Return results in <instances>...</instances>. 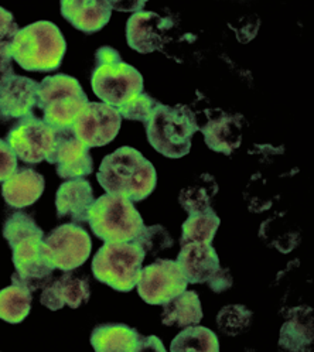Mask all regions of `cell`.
<instances>
[{
	"mask_svg": "<svg viewBox=\"0 0 314 352\" xmlns=\"http://www.w3.org/2000/svg\"><path fill=\"white\" fill-rule=\"evenodd\" d=\"M3 236L13 250L12 283L28 287L32 293L50 283L52 267L44 256V232L25 212L12 214L3 225Z\"/></svg>",
	"mask_w": 314,
	"mask_h": 352,
	"instance_id": "cell-1",
	"label": "cell"
},
{
	"mask_svg": "<svg viewBox=\"0 0 314 352\" xmlns=\"http://www.w3.org/2000/svg\"><path fill=\"white\" fill-rule=\"evenodd\" d=\"M96 179L107 194L138 203L154 191L157 174L154 166L139 150L123 146L102 160Z\"/></svg>",
	"mask_w": 314,
	"mask_h": 352,
	"instance_id": "cell-2",
	"label": "cell"
},
{
	"mask_svg": "<svg viewBox=\"0 0 314 352\" xmlns=\"http://www.w3.org/2000/svg\"><path fill=\"white\" fill-rule=\"evenodd\" d=\"M65 52L67 41L57 24L41 20L17 32L10 57L25 71L50 72L60 68Z\"/></svg>",
	"mask_w": 314,
	"mask_h": 352,
	"instance_id": "cell-3",
	"label": "cell"
},
{
	"mask_svg": "<svg viewBox=\"0 0 314 352\" xmlns=\"http://www.w3.org/2000/svg\"><path fill=\"white\" fill-rule=\"evenodd\" d=\"M151 147L169 159H181L190 153L191 139L200 131L196 113L187 105L159 104L145 124Z\"/></svg>",
	"mask_w": 314,
	"mask_h": 352,
	"instance_id": "cell-4",
	"label": "cell"
},
{
	"mask_svg": "<svg viewBox=\"0 0 314 352\" xmlns=\"http://www.w3.org/2000/svg\"><path fill=\"white\" fill-rule=\"evenodd\" d=\"M91 87L103 104L118 109L126 100L143 92V77L135 67L122 61L115 48L105 45L95 53Z\"/></svg>",
	"mask_w": 314,
	"mask_h": 352,
	"instance_id": "cell-5",
	"label": "cell"
},
{
	"mask_svg": "<svg viewBox=\"0 0 314 352\" xmlns=\"http://www.w3.org/2000/svg\"><path fill=\"white\" fill-rule=\"evenodd\" d=\"M88 102L80 81L70 75H51L39 84L37 107L43 111V120L54 129L72 128Z\"/></svg>",
	"mask_w": 314,
	"mask_h": 352,
	"instance_id": "cell-6",
	"label": "cell"
},
{
	"mask_svg": "<svg viewBox=\"0 0 314 352\" xmlns=\"http://www.w3.org/2000/svg\"><path fill=\"white\" fill-rule=\"evenodd\" d=\"M88 223L103 242H132L143 230V219L134 201L121 195L103 194L94 201Z\"/></svg>",
	"mask_w": 314,
	"mask_h": 352,
	"instance_id": "cell-7",
	"label": "cell"
},
{
	"mask_svg": "<svg viewBox=\"0 0 314 352\" xmlns=\"http://www.w3.org/2000/svg\"><path fill=\"white\" fill-rule=\"evenodd\" d=\"M145 250L136 242H105L92 259V274L101 283L118 292L136 287Z\"/></svg>",
	"mask_w": 314,
	"mask_h": 352,
	"instance_id": "cell-8",
	"label": "cell"
},
{
	"mask_svg": "<svg viewBox=\"0 0 314 352\" xmlns=\"http://www.w3.org/2000/svg\"><path fill=\"white\" fill-rule=\"evenodd\" d=\"M92 250L90 234L83 226L64 223L44 236V256L48 263L63 272H72L83 266Z\"/></svg>",
	"mask_w": 314,
	"mask_h": 352,
	"instance_id": "cell-9",
	"label": "cell"
},
{
	"mask_svg": "<svg viewBox=\"0 0 314 352\" xmlns=\"http://www.w3.org/2000/svg\"><path fill=\"white\" fill-rule=\"evenodd\" d=\"M187 285L176 261L159 259L140 270L136 287L147 305L163 306L187 290Z\"/></svg>",
	"mask_w": 314,
	"mask_h": 352,
	"instance_id": "cell-10",
	"label": "cell"
},
{
	"mask_svg": "<svg viewBox=\"0 0 314 352\" xmlns=\"http://www.w3.org/2000/svg\"><path fill=\"white\" fill-rule=\"evenodd\" d=\"M56 129L34 115L24 116L8 133L6 142L16 157L28 164L47 160L54 146Z\"/></svg>",
	"mask_w": 314,
	"mask_h": 352,
	"instance_id": "cell-11",
	"label": "cell"
},
{
	"mask_svg": "<svg viewBox=\"0 0 314 352\" xmlns=\"http://www.w3.org/2000/svg\"><path fill=\"white\" fill-rule=\"evenodd\" d=\"M45 162L56 164L59 177L65 180L84 179L94 171L90 147L76 138L72 128L56 129L54 146Z\"/></svg>",
	"mask_w": 314,
	"mask_h": 352,
	"instance_id": "cell-12",
	"label": "cell"
},
{
	"mask_svg": "<svg viewBox=\"0 0 314 352\" xmlns=\"http://www.w3.org/2000/svg\"><path fill=\"white\" fill-rule=\"evenodd\" d=\"M121 124L122 116L116 108L103 102H88L74 122L72 129L88 147H102L118 136Z\"/></svg>",
	"mask_w": 314,
	"mask_h": 352,
	"instance_id": "cell-13",
	"label": "cell"
},
{
	"mask_svg": "<svg viewBox=\"0 0 314 352\" xmlns=\"http://www.w3.org/2000/svg\"><path fill=\"white\" fill-rule=\"evenodd\" d=\"M173 28L170 17L154 12H139L129 17L126 24V40L129 47L140 54L160 50L167 41V32Z\"/></svg>",
	"mask_w": 314,
	"mask_h": 352,
	"instance_id": "cell-14",
	"label": "cell"
},
{
	"mask_svg": "<svg viewBox=\"0 0 314 352\" xmlns=\"http://www.w3.org/2000/svg\"><path fill=\"white\" fill-rule=\"evenodd\" d=\"M39 82L21 75H8L0 81V120L21 119L33 115L37 107Z\"/></svg>",
	"mask_w": 314,
	"mask_h": 352,
	"instance_id": "cell-15",
	"label": "cell"
},
{
	"mask_svg": "<svg viewBox=\"0 0 314 352\" xmlns=\"http://www.w3.org/2000/svg\"><path fill=\"white\" fill-rule=\"evenodd\" d=\"M91 297V287L87 278H78L71 272L64 273L60 279L43 287L41 305L48 310H61L64 306L78 309L84 306Z\"/></svg>",
	"mask_w": 314,
	"mask_h": 352,
	"instance_id": "cell-16",
	"label": "cell"
},
{
	"mask_svg": "<svg viewBox=\"0 0 314 352\" xmlns=\"http://www.w3.org/2000/svg\"><path fill=\"white\" fill-rule=\"evenodd\" d=\"M189 283H208L220 270V259L213 245L186 243L176 261Z\"/></svg>",
	"mask_w": 314,
	"mask_h": 352,
	"instance_id": "cell-17",
	"label": "cell"
},
{
	"mask_svg": "<svg viewBox=\"0 0 314 352\" xmlns=\"http://www.w3.org/2000/svg\"><path fill=\"white\" fill-rule=\"evenodd\" d=\"M200 131L213 152L229 156L242 143V116L220 112L209 116Z\"/></svg>",
	"mask_w": 314,
	"mask_h": 352,
	"instance_id": "cell-18",
	"label": "cell"
},
{
	"mask_svg": "<svg viewBox=\"0 0 314 352\" xmlns=\"http://www.w3.org/2000/svg\"><path fill=\"white\" fill-rule=\"evenodd\" d=\"M61 14L76 30L92 34L107 26L112 8L105 0H63Z\"/></svg>",
	"mask_w": 314,
	"mask_h": 352,
	"instance_id": "cell-19",
	"label": "cell"
},
{
	"mask_svg": "<svg viewBox=\"0 0 314 352\" xmlns=\"http://www.w3.org/2000/svg\"><path fill=\"white\" fill-rule=\"evenodd\" d=\"M94 201V190L88 180H68L60 186L56 194L57 215L59 218H70L72 222H88Z\"/></svg>",
	"mask_w": 314,
	"mask_h": 352,
	"instance_id": "cell-20",
	"label": "cell"
},
{
	"mask_svg": "<svg viewBox=\"0 0 314 352\" xmlns=\"http://www.w3.org/2000/svg\"><path fill=\"white\" fill-rule=\"evenodd\" d=\"M44 177L33 168L20 167L2 184V195L9 207L25 208L33 206L44 191Z\"/></svg>",
	"mask_w": 314,
	"mask_h": 352,
	"instance_id": "cell-21",
	"label": "cell"
},
{
	"mask_svg": "<svg viewBox=\"0 0 314 352\" xmlns=\"http://www.w3.org/2000/svg\"><path fill=\"white\" fill-rule=\"evenodd\" d=\"M145 337L125 324H101L91 334V345L98 352L142 351Z\"/></svg>",
	"mask_w": 314,
	"mask_h": 352,
	"instance_id": "cell-22",
	"label": "cell"
},
{
	"mask_svg": "<svg viewBox=\"0 0 314 352\" xmlns=\"http://www.w3.org/2000/svg\"><path fill=\"white\" fill-rule=\"evenodd\" d=\"M162 322L165 325H177V327H189L197 325L202 320L201 301L196 292L185 290L169 303L163 305Z\"/></svg>",
	"mask_w": 314,
	"mask_h": 352,
	"instance_id": "cell-23",
	"label": "cell"
},
{
	"mask_svg": "<svg viewBox=\"0 0 314 352\" xmlns=\"http://www.w3.org/2000/svg\"><path fill=\"white\" fill-rule=\"evenodd\" d=\"M313 342V318L311 313L306 317V309L293 311L280 329L279 345L287 351H310Z\"/></svg>",
	"mask_w": 314,
	"mask_h": 352,
	"instance_id": "cell-24",
	"label": "cell"
},
{
	"mask_svg": "<svg viewBox=\"0 0 314 352\" xmlns=\"http://www.w3.org/2000/svg\"><path fill=\"white\" fill-rule=\"evenodd\" d=\"M221 219L217 212L211 208H207L201 212L191 214L187 221L182 223L181 228V246L186 243H207L213 245L216 234L220 228Z\"/></svg>",
	"mask_w": 314,
	"mask_h": 352,
	"instance_id": "cell-25",
	"label": "cell"
},
{
	"mask_svg": "<svg viewBox=\"0 0 314 352\" xmlns=\"http://www.w3.org/2000/svg\"><path fill=\"white\" fill-rule=\"evenodd\" d=\"M218 192V184L214 175L204 173L189 187L182 188L178 195V203L189 215L211 208L213 199Z\"/></svg>",
	"mask_w": 314,
	"mask_h": 352,
	"instance_id": "cell-26",
	"label": "cell"
},
{
	"mask_svg": "<svg viewBox=\"0 0 314 352\" xmlns=\"http://www.w3.org/2000/svg\"><path fill=\"white\" fill-rule=\"evenodd\" d=\"M32 292L19 283L0 290V318L10 324H19L29 316L32 309Z\"/></svg>",
	"mask_w": 314,
	"mask_h": 352,
	"instance_id": "cell-27",
	"label": "cell"
},
{
	"mask_svg": "<svg viewBox=\"0 0 314 352\" xmlns=\"http://www.w3.org/2000/svg\"><path fill=\"white\" fill-rule=\"evenodd\" d=\"M171 352H186V351H198V352H218L220 342L214 331L201 325H189L182 330L170 345Z\"/></svg>",
	"mask_w": 314,
	"mask_h": 352,
	"instance_id": "cell-28",
	"label": "cell"
},
{
	"mask_svg": "<svg viewBox=\"0 0 314 352\" xmlns=\"http://www.w3.org/2000/svg\"><path fill=\"white\" fill-rule=\"evenodd\" d=\"M252 311L242 305H232L224 307L217 316V324L220 330L227 336H240L252 324Z\"/></svg>",
	"mask_w": 314,
	"mask_h": 352,
	"instance_id": "cell-29",
	"label": "cell"
},
{
	"mask_svg": "<svg viewBox=\"0 0 314 352\" xmlns=\"http://www.w3.org/2000/svg\"><path fill=\"white\" fill-rule=\"evenodd\" d=\"M134 242H136L145 250L146 255L149 254L153 256L174 245L171 235L162 225L143 226V230Z\"/></svg>",
	"mask_w": 314,
	"mask_h": 352,
	"instance_id": "cell-30",
	"label": "cell"
},
{
	"mask_svg": "<svg viewBox=\"0 0 314 352\" xmlns=\"http://www.w3.org/2000/svg\"><path fill=\"white\" fill-rule=\"evenodd\" d=\"M159 104V100H156L145 92H140L122 104L118 108V112L127 120H138L146 124Z\"/></svg>",
	"mask_w": 314,
	"mask_h": 352,
	"instance_id": "cell-31",
	"label": "cell"
},
{
	"mask_svg": "<svg viewBox=\"0 0 314 352\" xmlns=\"http://www.w3.org/2000/svg\"><path fill=\"white\" fill-rule=\"evenodd\" d=\"M19 30L13 14L0 8V60H12L10 47Z\"/></svg>",
	"mask_w": 314,
	"mask_h": 352,
	"instance_id": "cell-32",
	"label": "cell"
},
{
	"mask_svg": "<svg viewBox=\"0 0 314 352\" xmlns=\"http://www.w3.org/2000/svg\"><path fill=\"white\" fill-rule=\"evenodd\" d=\"M17 170V157L6 140L0 139V183L8 180Z\"/></svg>",
	"mask_w": 314,
	"mask_h": 352,
	"instance_id": "cell-33",
	"label": "cell"
},
{
	"mask_svg": "<svg viewBox=\"0 0 314 352\" xmlns=\"http://www.w3.org/2000/svg\"><path fill=\"white\" fill-rule=\"evenodd\" d=\"M209 289L216 293H222L232 286V276L229 273V269H221L213 276V279L208 282Z\"/></svg>",
	"mask_w": 314,
	"mask_h": 352,
	"instance_id": "cell-34",
	"label": "cell"
},
{
	"mask_svg": "<svg viewBox=\"0 0 314 352\" xmlns=\"http://www.w3.org/2000/svg\"><path fill=\"white\" fill-rule=\"evenodd\" d=\"M111 8L118 12H135L139 13L143 10L146 2H109Z\"/></svg>",
	"mask_w": 314,
	"mask_h": 352,
	"instance_id": "cell-35",
	"label": "cell"
}]
</instances>
